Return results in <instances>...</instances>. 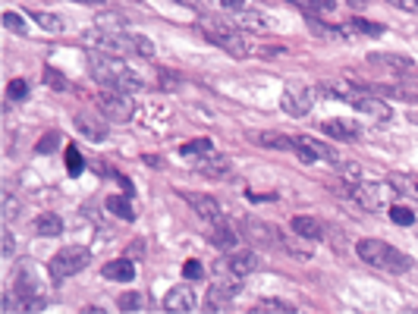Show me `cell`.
<instances>
[{
  "label": "cell",
  "mask_w": 418,
  "mask_h": 314,
  "mask_svg": "<svg viewBox=\"0 0 418 314\" xmlns=\"http://www.w3.org/2000/svg\"><path fill=\"white\" fill-rule=\"evenodd\" d=\"M89 69L104 89H117V91H126V95H136V91L145 89L142 75L136 69H129V63L117 60V57H110V54L89 50Z\"/></svg>",
  "instance_id": "obj_1"
},
{
  "label": "cell",
  "mask_w": 418,
  "mask_h": 314,
  "mask_svg": "<svg viewBox=\"0 0 418 314\" xmlns=\"http://www.w3.org/2000/svg\"><path fill=\"white\" fill-rule=\"evenodd\" d=\"M201 35H205L211 44H217L220 50H226L230 57H236V60H246L248 54H252V44L242 38L239 26L230 19H217V16H201L199 22Z\"/></svg>",
  "instance_id": "obj_2"
},
{
  "label": "cell",
  "mask_w": 418,
  "mask_h": 314,
  "mask_svg": "<svg viewBox=\"0 0 418 314\" xmlns=\"http://www.w3.org/2000/svg\"><path fill=\"white\" fill-rule=\"evenodd\" d=\"M356 255L365 261V264L377 267V270H387V273H409L415 267V261L409 255H403L399 248H393L390 242L384 239H358Z\"/></svg>",
  "instance_id": "obj_3"
},
{
  "label": "cell",
  "mask_w": 418,
  "mask_h": 314,
  "mask_svg": "<svg viewBox=\"0 0 418 314\" xmlns=\"http://www.w3.org/2000/svg\"><path fill=\"white\" fill-rule=\"evenodd\" d=\"M85 41L89 44H101L107 50H129V54H138V57H154V44L145 38V35H136V32H126V28H104L98 26L95 32L85 35Z\"/></svg>",
  "instance_id": "obj_4"
},
{
  "label": "cell",
  "mask_w": 418,
  "mask_h": 314,
  "mask_svg": "<svg viewBox=\"0 0 418 314\" xmlns=\"http://www.w3.org/2000/svg\"><path fill=\"white\" fill-rule=\"evenodd\" d=\"M397 185L390 183H362L358 179L356 185H349V195L346 198H352L358 207H365V211H384V207L393 205V198H397Z\"/></svg>",
  "instance_id": "obj_5"
},
{
  "label": "cell",
  "mask_w": 418,
  "mask_h": 314,
  "mask_svg": "<svg viewBox=\"0 0 418 314\" xmlns=\"http://www.w3.org/2000/svg\"><path fill=\"white\" fill-rule=\"evenodd\" d=\"M89 261H91V252L85 246H63L48 264L51 280L54 283L69 280V277H75V273H82L85 267H89Z\"/></svg>",
  "instance_id": "obj_6"
},
{
  "label": "cell",
  "mask_w": 418,
  "mask_h": 314,
  "mask_svg": "<svg viewBox=\"0 0 418 314\" xmlns=\"http://www.w3.org/2000/svg\"><path fill=\"white\" fill-rule=\"evenodd\" d=\"M239 293H242V277H236L233 270H226V267L220 264L217 280H214V286L208 289V308H211V311H226Z\"/></svg>",
  "instance_id": "obj_7"
},
{
  "label": "cell",
  "mask_w": 418,
  "mask_h": 314,
  "mask_svg": "<svg viewBox=\"0 0 418 314\" xmlns=\"http://www.w3.org/2000/svg\"><path fill=\"white\" fill-rule=\"evenodd\" d=\"M293 151H296V157H299L302 164H327V167H340V160L343 157L336 154L330 145H324V142H318V138H311V136H296L293 138Z\"/></svg>",
  "instance_id": "obj_8"
},
{
  "label": "cell",
  "mask_w": 418,
  "mask_h": 314,
  "mask_svg": "<svg viewBox=\"0 0 418 314\" xmlns=\"http://www.w3.org/2000/svg\"><path fill=\"white\" fill-rule=\"evenodd\" d=\"M16 295L22 299L26 311H42L48 305V289H44V283H38L35 267H19V273H16Z\"/></svg>",
  "instance_id": "obj_9"
},
{
  "label": "cell",
  "mask_w": 418,
  "mask_h": 314,
  "mask_svg": "<svg viewBox=\"0 0 418 314\" xmlns=\"http://www.w3.org/2000/svg\"><path fill=\"white\" fill-rule=\"evenodd\" d=\"M95 104H98V110H101V116L110 120V123H126V120L136 113V101H132V95L117 91V89H107L104 95H98Z\"/></svg>",
  "instance_id": "obj_10"
},
{
  "label": "cell",
  "mask_w": 418,
  "mask_h": 314,
  "mask_svg": "<svg viewBox=\"0 0 418 314\" xmlns=\"http://www.w3.org/2000/svg\"><path fill=\"white\" fill-rule=\"evenodd\" d=\"M283 110H287L289 116H309L311 107H315V89H309V85H287L283 89V98H280Z\"/></svg>",
  "instance_id": "obj_11"
},
{
  "label": "cell",
  "mask_w": 418,
  "mask_h": 314,
  "mask_svg": "<svg viewBox=\"0 0 418 314\" xmlns=\"http://www.w3.org/2000/svg\"><path fill=\"white\" fill-rule=\"evenodd\" d=\"M183 198H185V205L195 211V217L199 220H205L208 226H217V223H224V211H220V205L211 198V195H199V192H183Z\"/></svg>",
  "instance_id": "obj_12"
},
{
  "label": "cell",
  "mask_w": 418,
  "mask_h": 314,
  "mask_svg": "<svg viewBox=\"0 0 418 314\" xmlns=\"http://www.w3.org/2000/svg\"><path fill=\"white\" fill-rule=\"evenodd\" d=\"M352 107H356L358 113H368V116H374V120H381V123L393 120V107L384 101V98H377V91H371V89H365L362 95L352 98Z\"/></svg>",
  "instance_id": "obj_13"
},
{
  "label": "cell",
  "mask_w": 418,
  "mask_h": 314,
  "mask_svg": "<svg viewBox=\"0 0 418 314\" xmlns=\"http://www.w3.org/2000/svg\"><path fill=\"white\" fill-rule=\"evenodd\" d=\"M365 60H368L371 66L387 69V73H393V75H412L415 73V60L406 57V54H384V50H374V54H368Z\"/></svg>",
  "instance_id": "obj_14"
},
{
  "label": "cell",
  "mask_w": 418,
  "mask_h": 314,
  "mask_svg": "<svg viewBox=\"0 0 418 314\" xmlns=\"http://www.w3.org/2000/svg\"><path fill=\"white\" fill-rule=\"evenodd\" d=\"M195 308H199V295H195L192 286H185V283L183 286H173L164 295V311H170V314H189Z\"/></svg>",
  "instance_id": "obj_15"
},
{
  "label": "cell",
  "mask_w": 418,
  "mask_h": 314,
  "mask_svg": "<svg viewBox=\"0 0 418 314\" xmlns=\"http://www.w3.org/2000/svg\"><path fill=\"white\" fill-rule=\"evenodd\" d=\"M321 91L327 98H334V101H343V104H352V98L362 95L365 85L352 82V79H324L321 82Z\"/></svg>",
  "instance_id": "obj_16"
},
{
  "label": "cell",
  "mask_w": 418,
  "mask_h": 314,
  "mask_svg": "<svg viewBox=\"0 0 418 314\" xmlns=\"http://www.w3.org/2000/svg\"><path fill=\"white\" fill-rule=\"evenodd\" d=\"M258 264H261L258 255H255L252 248H248V252H230V258H226L224 267H226V270H233L236 277H242V280H246L248 273L258 270Z\"/></svg>",
  "instance_id": "obj_17"
},
{
  "label": "cell",
  "mask_w": 418,
  "mask_h": 314,
  "mask_svg": "<svg viewBox=\"0 0 418 314\" xmlns=\"http://www.w3.org/2000/svg\"><path fill=\"white\" fill-rule=\"evenodd\" d=\"M289 226H293L296 236H302V239H309V242L324 239V226H321V220H315V217L296 214V217H289Z\"/></svg>",
  "instance_id": "obj_18"
},
{
  "label": "cell",
  "mask_w": 418,
  "mask_h": 314,
  "mask_svg": "<svg viewBox=\"0 0 418 314\" xmlns=\"http://www.w3.org/2000/svg\"><path fill=\"white\" fill-rule=\"evenodd\" d=\"M321 129L327 132L330 138H336V142H352V138L362 136L358 123H352V120H324Z\"/></svg>",
  "instance_id": "obj_19"
},
{
  "label": "cell",
  "mask_w": 418,
  "mask_h": 314,
  "mask_svg": "<svg viewBox=\"0 0 418 314\" xmlns=\"http://www.w3.org/2000/svg\"><path fill=\"white\" fill-rule=\"evenodd\" d=\"M101 273H104V280H110V283H129V280H136V267H132V261H126V258L107 261V264L101 267Z\"/></svg>",
  "instance_id": "obj_20"
},
{
  "label": "cell",
  "mask_w": 418,
  "mask_h": 314,
  "mask_svg": "<svg viewBox=\"0 0 418 314\" xmlns=\"http://www.w3.org/2000/svg\"><path fill=\"white\" fill-rule=\"evenodd\" d=\"M239 226H242V232H246L248 239L261 242V246H271V242H283V239H280V232L271 230V226H264L261 220H248V217H246Z\"/></svg>",
  "instance_id": "obj_21"
},
{
  "label": "cell",
  "mask_w": 418,
  "mask_h": 314,
  "mask_svg": "<svg viewBox=\"0 0 418 314\" xmlns=\"http://www.w3.org/2000/svg\"><path fill=\"white\" fill-rule=\"evenodd\" d=\"M73 123H75V129L82 132L85 138H91V142H104V138H107V123H104V120H95V116H75Z\"/></svg>",
  "instance_id": "obj_22"
},
{
  "label": "cell",
  "mask_w": 418,
  "mask_h": 314,
  "mask_svg": "<svg viewBox=\"0 0 418 314\" xmlns=\"http://www.w3.org/2000/svg\"><path fill=\"white\" fill-rule=\"evenodd\" d=\"M343 28L349 38H356V35L381 38V35H384V26H381V22H368V19H349V22H343Z\"/></svg>",
  "instance_id": "obj_23"
},
{
  "label": "cell",
  "mask_w": 418,
  "mask_h": 314,
  "mask_svg": "<svg viewBox=\"0 0 418 314\" xmlns=\"http://www.w3.org/2000/svg\"><path fill=\"white\" fill-rule=\"evenodd\" d=\"M208 239H211L217 248H226V252H233V246H236V230H233V226H226V220H224V223L211 226Z\"/></svg>",
  "instance_id": "obj_24"
},
{
  "label": "cell",
  "mask_w": 418,
  "mask_h": 314,
  "mask_svg": "<svg viewBox=\"0 0 418 314\" xmlns=\"http://www.w3.org/2000/svg\"><path fill=\"white\" fill-rule=\"evenodd\" d=\"M214 142L211 138H192V142H185L183 148H179V154L183 157H189V160H201V157H208V154H214Z\"/></svg>",
  "instance_id": "obj_25"
},
{
  "label": "cell",
  "mask_w": 418,
  "mask_h": 314,
  "mask_svg": "<svg viewBox=\"0 0 418 314\" xmlns=\"http://www.w3.org/2000/svg\"><path fill=\"white\" fill-rule=\"evenodd\" d=\"M104 205H107L110 214H117L120 220H136V205L129 201V195H110Z\"/></svg>",
  "instance_id": "obj_26"
},
{
  "label": "cell",
  "mask_w": 418,
  "mask_h": 314,
  "mask_svg": "<svg viewBox=\"0 0 418 314\" xmlns=\"http://www.w3.org/2000/svg\"><path fill=\"white\" fill-rule=\"evenodd\" d=\"M296 305H289V302L283 299H258L252 305V314H293Z\"/></svg>",
  "instance_id": "obj_27"
},
{
  "label": "cell",
  "mask_w": 418,
  "mask_h": 314,
  "mask_svg": "<svg viewBox=\"0 0 418 314\" xmlns=\"http://www.w3.org/2000/svg\"><path fill=\"white\" fill-rule=\"evenodd\" d=\"M233 22L239 28H252V32H268V22H264V16L255 13V10H239V13L233 16Z\"/></svg>",
  "instance_id": "obj_28"
},
{
  "label": "cell",
  "mask_w": 418,
  "mask_h": 314,
  "mask_svg": "<svg viewBox=\"0 0 418 314\" xmlns=\"http://www.w3.org/2000/svg\"><path fill=\"white\" fill-rule=\"evenodd\" d=\"M255 142H258L261 148H271V151H289L293 148V138L280 136V132H258Z\"/></svg>",
  "instance_id": "obj_29"
},
{
  "label": "cell",
  "mask_w": 418,
  "mask_h": 314,
  "mask_svg": "<svg viewBox=\"0 0 418 314\" xmlns=\"http://www.w3.org/2000/svg\"><path fill=\"white\" fill-rule=\"evenodd\" d=\"M287 3H293V7L305 10V13H311V16L334 13V10H336V0H287Z\"/></svg>",
  "instance_id": "obj_30"
},
{
  "label": "cell",
  "mask_w": 418,
  "mask_h": 314,
  "mask_svg": "<svg viewBox=\"0 0 418 314\" xmlns=\"http://www.w3.org/2000/svg\"><path fill=\"white\" fill-rule=\"evenodd\" d=\"M35 232H38V236H60L63 220L57 217V214H42V217L35 220Z\"/></svg>",
  "instance_id": "obj_31"
},
{
  "label": "cell",
  "mask_w": 418,
  "mask_h": 314,
  "mask_svg": "<svg viewBox=\"0 0 418 314\" xmlns=\"http://www.w3.org/2000/svg\"><path fill=\"white\" fill-rule=\"evenodd\" d=\"M32 16L35 22H38V26L44 28V32H51V35H60L63 32V19L57 13H44V10H35V13H28Z\"/></svg>",
  "instance_id": "obj_32"
},
{
  "label": "cell",
  "mask_w": 418,
  "mask_h": 314,
  "mask_svg": "<svg viewBox=\"0 0 418 314\" xmlns=\"http://www.w3.org/2000/svg\"><path fill=\"white\" fill-rule=\"evenodd\" d=\"M393 185H397L399 192H406L412 201H418V173H403V176L393 179Z\"/></svg>",
  "instance_id": "obj_33"
},
{
  "label": "cell",
  "mask_w": 418,
  "mask_h": 314,
  "mask_svg": "<svg viewBox=\"0 0 418 314\" xmlns=\"http://www.w3.org/2000/svg\"><path fill=\"white\" fill-rule=\"evenodd\" d=\"M387 214H390V220L397 226H412V223H415V211L406 207V205H390V207H387Z\"/></svg>",
  "instance_id": "obj_34"
},
{
  "label": "cell",
  "mask_w": 418,
  "mask_h": 314,
  "mask_svg": "<svg viewBox=\"0 0 418 314\" xmlns=\"http://www.w3.org/2000/svg\"><path fill=\"white\" fill-rule=\"evenodd\" d=\"M44 85H48V89H54V91H66L69 89V79L57 66H48V69H44Z\"/></svg>",
  "instance_id": "obj_35"
},
{
  "label": "cell",
  "mask_w": 418,
  "mask_h": 314,
  "mask_svg": "<svg viewBox=\"0 0 418 314\" xmlns=\"http://www.w3.org/2000/svg\"><path fill=\"white\" fill-rule=\"evenodd\" d=\"M82 170H85L82 154L75 151V145H69V148H66V173H69V176H79Z\"/></svg>",
  "instance_id": "obj_36"
},
{
  "label": "cell",
  "mask_w": 418,
  "mask_h": 314,
  "mask_svg": "<svg viewBox=\"0 0 418 314\" xmlns=\"http://www.w3.org/2000/svg\"><path fill=\"white\" fill-rule=\"evenodd\" d=\"M28 91H32V89H28L26 79H10V82H7V98H10V101H26Z\"/></svg>",
  "instance_id": "obj_37"
},
{
  "label": "cell",
  "mask_w": 418,
  "mask_h": 314,
  "mask_svg": "<svg viewBox=\"0 0 418 314\" xmlns=\"http://www.w3.org/2000/svg\"><path fill=\"white\" fill-rule=\"evenodd\" d=\"M3 26H7L13 35H26V32H28L26 19H22L19 13H13V10H7V13H3Z\"/></svg>",
  "instance_id": "obj_38"
},
{
  "label": "cell",
  "mask_w": 418,
  "mask_h": 314,
  "mask_svg": "<svg viewBox=\"0 0 418 314\" xmlns=\"http://www.w3.org/2000/svg\"><path fill=\"white\" fill-rule=\"evenodd\" d=\"M117 305H120V311H138L142 308V293H123Z\"/></svg>",
  "instance_id": "obj_39"
},
{
  "label": "cell",
  "mask_w": 418,
  "mask_h": 314,
  "mask_svg": "<svg viewBox=\"0 0 418 314\" xmlns=\"http://www.w3.org/2000/svg\"><path fill=\"white\" fill-rule=\"evenodd\" d=\"M183 273H185V280H201V273H205V267H201V261L189 258L183 264Z\"/></svg>",
  "instance_id": "obj_40"
},
{
  "label": "cell",
  "mask_w": 418,
  "mask_h": 314,
  "mask_svg": "<svg viewBox=\"0 0 418 314\" xmlns=\"http://www.w3.org/2000/svg\"><path fill=\"white\" fill-rule=\"evenodd\" d=\"M57 142H60V132H51V136H42V142H38V154H48V151L57 148Z\"/></svg>",
  "instance_id": "obj_41"
},
{
  "label": "cell",
  "mask_w": 418,
  "mask_h": 314,
  "mask_svg": "<svg viewBox=\"0 0 418 314\" xmlns=\"http://www.w3.org/2000/svg\"><path fill=\"white\" fill-rule=\"evenodd\" d=\"M390 7H397V10H403V13H415L418 16V0H387Z\"/></svg>",
  "instance_id": "obj_42"
},
{
  "label": "cell",
  "mask_w": 418,
  "mask_h": 314,
  "mask_svg": "<svg viewBox=\"0 0 418 314\" xmlns=\"http://www.w3.org/2000/svg\"><path fill=\"white\" fill-rule=\"evenodd\" d=\"M13 252H16V239L7 226V230H3V258H13Z\"/></svg>",
  "instance_id": "obj_43"
},
{
  "label": "cell",
  "mask_w": 418,
  "mask_h": 314,
  "mask_svg": "<svg viewBox=\"0 0 418 314\" xmlns=\"http://www.w3.org/2000/svg\"><path fill=\"white\" fill-rule=\"evenodd\" d=\"M217 3H220V7H226L230 13H239V10H246V7H248L246 0H217Z\"/></svg>",
  "instance_id": "obj_44"
},
{
  "label": "cell",
  "mask_w": 418,
  "mask_h": 314,
  "mask_svg": "<svg viewBox=\"0 0 418 314\" xmlns=\"http://www.w3.org/2000/svg\"><path fill=\"white\" fill-rule=\"evenodd\" d=\"M3 207H7V220H13L16 211H19V205H16L13 195H3Z\"/></svg>",
  "instance_id": "obj_45"
},
{
  "label": "cell",
  "mask_w": 418,
  "mask_h": 314,
  "mask_svg": "<svg viewBox=\"0 0 418 314\" xmlns=\"http://www.w3.org/2000/svg\"><path fill=\"white\" fill-rule=\"evenodd\" d=\"M75 3H104V0H75Z\"/></svg>",
  "instance_id": "obj_46"
}]
</instances>
